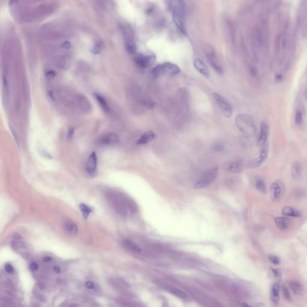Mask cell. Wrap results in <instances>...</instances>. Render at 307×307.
<instances>
[{
	"label": "cell",
	"mask_w": 307,
	"mask_h": 307,
	"mask_svg": "<svg viewBox=\"0 0 307 307\" xmlns=\"http://www.w3.org/2000/svg\"><path fill=\"white\" fill-rule=\"evenodd\" d=\"M282 294L285 299L288 302H291L292 299L288 290L286 286L282 285Z\"/></svg>",
	"instance_id": "obj_31"
},
{
	"label": "cell",
	"mask_w": 307,
	"mask_h": 307,
	"mask_svg": "<svg viewBox=\"0 0 307 307\" xmlns=\"http://www.w3.org/2000/svg\"><path fill=\"white\" fill-rule=\"evenodd\" d=\"M30 266L31 269L33 271H36L38 268V264L35 262L31 263L30 264Z\"/></svg>",
	"instance_id": "obj_40"
},
{
	"label": "cell",
	"mask_w": 307,
	"mask_h": 307,
	"mask_svg": "<svg viewBox=\"0 0 307 307\" xmlns=\"http://www.w3.org/2000/svg\"><path fill=\"white\" fill-rule=\"evenodd\" d=\"M102 46V43L100 42H97L95 44L94 46L91 49V52L96 54L99 53L101 51Z\"/></svg>",
	"instance_id": "obj_32"
},
{
	"label": "cell",
	"mask_w": 307,
	"mask_h": 307,
	"mask_svg": "<svg viewBox=\"0 0 307 307\" xmlns=\"http://www.w3.org/2000/svg\"><path fill=\"white\" fill-rule=\"evenodd\" d=\"M212 149L216 153H219L222 152L224 149V145L222 141H218L215 142L212 146Z\"/></svg>",
	"instance_id": "obj_30"
},
{
	"label": "cell",
	"mask_w": 307,
	"mask_h": 307,
	"mask_svg": "<svg viewBox=\"0 0 307 307\" xmlns=\"http://www.w3.org/2000/svg\"><path fill=\"white\" fill-rule=\"evenodd\" d=\"M74 133V129L73 128H70L67 133V137L68 139H70L73 137Z\"/></svg>",
	"instance_id": "obj_41"
},
{
	"label": "cell",
	"mask_w": 307,
	"mask_h": 307,
	"mask_svg": "<svg viewBox=\"0 0 307 307\" xmlns=\"http://www.w3.org/2000/svg\"><path fill=\"white\" fill-rule=\"evenodd\" d=\"M49 95L50 98L53 100H55V97L54 94L52 91L49 90L48 91Z\"/></svg>",
	"instance_id": "obj_44"
},
{
	"label": "cell",
	"mask_w": 307,
	"mask_h": 307,
	"mask_svg": "<svg viewBox=\"0 0 307 307\" xmlns=\"http://www.w3.org/2000/svg\"><path fill=\"white\" fill-rule=\"evenodd\" d=\"M174 22L180 31L184 35L187 34L185 25V5L183 1H172L171 3Z\"/></svg>",
	"instance_id": "obj_2"
},
{
	"label": "cell",
	"mask_w": 307,
	"mask_h": 307,
	"mask_svg": "<svg viewBox=\"0 0 307 307\" xmlns=\"http://www.w3.org/2000/svg\"><path fill=\"white\" fill-rule=\"evenodd\" d=\"M79 207L83 216L85 219L87 218L92 212V209L84 203L80 204Z\"/></svg>",
	"instance_id": "obj_29"
},
{
	"label": "cell",
	"mask_w": 307,
	"mask_h": 307,
	"mask_svg": "<svg viewBox=\"0 0 307 307\" xmlns=\"http://www.w3.org/2000/svg\"><path fill=\"white\" fill-rule=\"evenodd\" d=\"M37 298L42 303H45L47 301V299L46 297L43 295H41L39 294L38 295H36Z\"/></svg>",
	"instance_id": "obj_39"
},
{
	"label": "cell",
	"mask_w": 307,
	"mask_h": 307,
	"mask_svg": "<svg viewBox=\"0 0 307 307\" xmlns=\"http://www.w3.org/2000/svg\"><path fill=\"white\" fill-rule=\"evenodd\" d=\"M38 287L39 289L42 291L45 288V285L43 283H40L38 284Z\"/></svg>",
	"instance_id": "obj_47"
},
{
	"label": "cell",
	"mask_w": 307,
	"mask_h": 307,
	"mask_svg": "<svg viewBox=\"0 0 307 307\" xmlns=\"http://www.w3.org/2000/svg\"><path fill=\"white\" fill-rule=\"evenodd\" d=\"M275 221L278 228L283 231L288 229L291 223V219L287 217H277L275 218Z\"/></svg>",
	"instance_id": "obj_14"
},
{
	"label": "cell",
	"mask_w": 307,
	"mask_h": 307,
	"mask_svg": "<svg viewBox=\"0 0 307 307\" xmlns=\"http://www.w3.org/2000/svg\"><path fill=\"white\" fill-rule=\"evenodd\" d=\"M97 157L95 153L93 152L89 156L87 160L86 169L89 174H92L95 171L97 165Z\"/></svg>",
	"instance_id": "obj_11"
},
{
	"label": "cell",
	"mask_w": 307,
	"mask_h": 307,
	"mask_svg": "<svg viewBox=\"0 0 307 307\" xmlns=\"http://www.w3.org/2000/svg\"><path fill=\"white\" fill-rule=\"evenodd\" d=\"M268 133L269 127L267 124L266 122H262L261 125L260 133L257 141V146H262L266 143Z\"/></svg>",
	"instance_id": "obj_10"
},
{
	"label": "cell",
	"mask_w": 307,
	"mask_h": 307,
	"mask_svg": "<svg viewBox=\"0 0 307 307\" xmlns=\"http://www.w3.org/2000/svg\"><path fill=\"white\" fill-rule=\"evenodd\" d=\"M70 43L69 42L66 41L63 43L62 46L64 48H68L70 47Z\"/></svg>",
	"instance_id": "obj_46"
},
{
	"label": "cell",
	"mask_w": 307,
	"mask_h": 307,
	"mask_svg": "<svg viewBox=\"0 0 307 307\" xmlns=\"http://www.w3.org/2000/svg\"><path fill=\"white\" fill-rule=\"evenodd\" d=\"M213 95L223 115L228 118L231 117L233 111L230 104L219 94L214 92Z\"/></svg>",
	"instance_id": "obj_7"
},
{
	"label": "cell",
	"mask_w": 307,
	"mask_h": 307,
	"mask_svg": "<svg viewBox=\"0 0 307 307\" xmlns=\"http://www.w3.org/2000/svg\"><path fill=\"white\" fill-rule=\"evenodd\" d=\"M292 178L295 180L299 179L302 174V168L300 164L298 162H295L292 165L291 170Z\"/></svg>",
	"instance_id": "obj_21"
},
{
	"label": "cell",
	"mask_w": 307,
	"mask_h": 307,
	"mask_svg": "<svg viewBox=\"0 0 307 307\" xmlns=\"http://www.w3.org/2000/svg\"><path fill=\"white\" fill-rule=\"evenodd\" d=\"M94 95L103 109L105 112L109 113L110 111V109L105 98L97 93H95Z\"/></svg>",
	"instance_id": "obj_26"
},
{
	"label": "cell",
	"mask_w": 307,
	"mask_h": 307,
	"mask_svg": "<svg viewBox=\"0 0 307 307\" xmlns=\"http://www.w3.org/2000/svg\"><path fill=\"white\" fill-rule=\"evenodd\" d=\"M302 115L300 112H298L296 115L295 122L296 124L298 125L301 124L302 122Z\"/></svg>",
	"instance_id": "obj_35"
},
{
	"label": "cell",
	"mask_w": 307,
	"mask_h": 307,
	"mask_svg": "<svg viewBox=\"0 0 307 307\" xmlns=\"http://www.w3.org/2000/svg\"><path fill=\"white\" fill-rule=\"evenodd\" d=\"M218 171L216 165L212 166L207 169L194 186L196 189L203 188L208 186L216 178Z\"/></svg>",
	"instance_id": "obj_4"
},
{
	"label": "cell",
	"mask_w": 307,
	"mask_h": 307,
	"mask_svg": "<svg viewBox=\"0 0 307 307\" xmlns=\"http://www.w3.org/2000/svg\"><path fill=\"white\" fill-rule=\"evenodd\" d=\"M210 65L213 69L219 75H222L223 70L222 67L217 61L216 58L208 60Z\"/></svg>",
	"instance_id": "obj_27"
},
{
	"label": "cell",
	"mask_w": 307,
	"mask_h": 307,
	"mask_svg": "<svg viewBox=\"0 0 307 307\" xmlns=\"http://www.w3.org/2000/svg\"><path fill=\"white\" fill-rule=\"evenodd\" d=\"M85 286L88 289H92L94 286V284L92 282L88 281L86 283Z\"/></svg>",
	"instance_id": "obj_43"
},
{
	"label": "cell",
	"mask_w": 307,
	"mask_h": 307,
	"mask_svg": "<svg viewBox=\"0 0 307 307\" xmlns=\"http://www.w3.org/2000/svg\"><path fill=\"white\" fill-rule=\"evenodd\" d=\"M256 305V306L258 307H264L265 306V305L264 303L261 302L257 303Z\"/></svg>",
	"instance_id": "obj_52"
},
{
	"label": "cell",
	"mask_w": 307,
	"mask_h": 307,
	"mask_svg": "<svg viewBox=\"0 0 307 307\" xmlns=\"http://www.w3.org/2000/svg\"><path fill=\"white\" fill-rule=\"evenodd\" d=\"M63 227L65 231L68 235L74 236L77 234L78 231L77 226L71 220H65L64 223Z\"/></svg>",
	"instance_id": "obj_15"
},
{
	"label": "cell",
	"mask_w": 307,
	"mask_h": 307,
	"mask_svg": "<svg viewBox=\"0 0 307 307\" xmlns=\"http://www.w3.org/2000/svg\"><path fill=\"white\" fill-rule=\"evenodd\" d=\"M164 73V68L163 64H158L151 70V76L154 79L157 78L162 74Z\"/></svg>",
	"instance_id": "obj_23"
},
{
	"label": "cell",
	"mask_w": 307,
	"mask_h": 307,
	"mask_svg": "<svg viewBox=\"0 0 307 307\" xmlns=\"http://www.w3.org/2000/svg\"><path fill=\"white\" fill-rule=\"evenodd\" d=\"M279 283L278 282H276L272 288L271 294V300L275 305H278L279 303Z\"/></svg>",
	"instance_id": "obj_19"
},
{
	"label": "cell",
	"mask_w": 307,
	"mask_h": 307,
	"mask_svg": "<svg viewBox=\"0 0 307 307\" xmlns=\"http://www.w3.org/2000/svg\"><path fill=\"white\" fill-rule=\"evenodd\" d=\"M241 145L244 147L250 146V142L247 137L245 136L241 138Z\"/></svg>",
	"instance_id": "obj_36"
},
{
	"label": "cell",
	"mask_w": 307,
	"mask_h": 307,
	"mask_svg": "<svg viewBox=\"0 0 307 307\" xmlns=\"http://www.w3.org/2000/svg\"><path fill=\"white\" fill-rule=\"evenodd\" d=\"M262 146L259 156L250 161L247 164L248 167L251 168H257L267 159L269 152L268 145L266 143Z\"/></svg>",
	"instance_id": "obj_9"
},
{
	"label": "cell",
	"mask_w": 307,
	"mask_h": 307,
	"mask_svg": "<svg viewBox=\"0 0 307 307\" xmlns=\"http://www.w3.org/2000/svg\"><path fill=\"white\" fill-rule=\"evenodd\" d=\"M270 268L274 276L276 277L278 276L279 275V273L278 270H277L272 267H271Z\"/></svg>",
	"instance_id": "obj_45"
},
{
	"label": "cell",
	"mask_w": 307,
	"mask_h": 307,
	"mask_svg": "<svg viewBox=\"0 0 307 307\" xmlns=\"http://www.w3.org/2000/svg\"><path fill=\"white\" fill-rule=\"evenodd\" d=\"M156 58L155 55L152 54H145L138 52L135 55L133 60L138 67L145 68L150 67L154 63Z\"/></svg>",
	"instance_id": "obj_5"
},
{
	"label": "cell",
	"mask_w": 307,
	"mask_h": 307,
	"mask_svg": "<svg viewBox=\"0 0 307 307\" xmlns=\"http://www.w3.org/2000/svg\"><path fill=\"white\" fill-rule=\"evenodd\" d=\"M235 123L239 130L245 136H252L255 134L256 128L252 118L250 115L239 114L235 118Z\"/></svg>",
	"instance_id": "obj_3"
},
{
	"label": "cell",
	"mask_w": 307,
	"mask_h": 307,
	"mask_svg": "<svg viewBox=\"0 0 307 307\" xmlns=\"http://www.w3.org/2000/svg\"><path fill=\"white\" fill-rule=\"evenodd\" d=\"M107 199L114 210L122 217H126L129 213H135L138 211L136 203L123 193L110 192L107 194Z\"/></svg>",
	"instance_id": "obj_1"
},
{
	"label": "cell",
	"mask_w": 307,
	"mask_h": 307,
	"mask_svg": "<svg viewBox=\"0 0 307 307\" xmlns=\"http://www.w3.org/2000/svg\"><path fill=\"white\" fill-rule=\"evenodd\" d=\"M44 261L46 262H49L51 261L52 259L49 256H46L43 258Z\"/></svg>",
	"instance_id": "obj_49"
},
{
	"label": "cell",
	"mask_w": 307,
	"mask_h": 307,
	"mask_svg": "<svg viewBox=\"0 0 307 307\" xmlns=\"http://www.w3.org/2000/svg\"><path fill=\"white\" fill-rule=\"evenodd\" d=\"M43 154L44 156H46L48 158H52V156L47 152L46 151H43Z\"/></svg>",
	"instance_id": "obj_50"
},
{
	"label": "cell",
	"mask_w": 307,
	"mask_h": 307,
	"mask_svg": "<svg viewBox=\"0 0 307 307\" xmlns=\"http://www.w3.org/2000/svg\"><path fill=\"white\" fill-rule=\"evenodd\" d=\"M282 213L283 215L287 216L300 217L302 216V213L300 211L289 206L284 207Z\"/></svg>",
	"instance_id": "obj_18"
},
{
	"label": "cell",
	"mask_w": 307,
	"mask_h": 307,
	"mask_svg": "<svg viewBox=\"0 0 307 307\" xmlns=\"http://www.w3.org/2000/svg\"><path fill=\"white\" fill-rule=\"evenodd\" d=\"M268 259L271 262L276 265L279 264L280 261V258L275 255H270L268 256Z\"/></svg>",
	"instance_id": "obj_34"
},
{
	"label": "cell",
	"mask_w": 307,
	"mask_h": 307,
	"mask_svg": "<svg viewBox=\"0 0 307 307\" xmlns=\"http://www.w3.org/2000/svg\"><path fill=\"white\" fill-rule=\"evenodd\" d=\"M142 104L144 106L150 109H153L155 105L154 102L148 100L143 101Z\"/></svg>",
	"instance_id": "obj_33"
},
{
	"label": "cell",
	"mask_w": 307,
	"mask_h": 307,
	"mask_svg": "<svg viewBox=\"0 0 307 307\" xmlns=\"http://www.w3.org/2000/svg\"><path fill=\"white\" fill-rule=\"evenodd\" d=\"M53 270L57 273H59L61 271L60 267L58 266H55L53 267Z\"/></svg>",
	"instance_id": "obj_48"
},
{
	"label": "cell",
	"mask_w": 307,
	"mask_h": 307,
	"mask_svg": "<svg viewBox=\"0 0 307 307\" xmlns=\"http://www.w3.org/2000/svg\"><path fill=\"white\" fill-rule=\"evenodd\" d=\"M156 136V134L152 131L149 130L142 134L136 142L138 145L146 144L155 139Z\"/></svg>",
	"instance_id": "obj_13"
},
{
	"label": "cell",
	"mask_w": 307,
	"mask_h": 307,
	"mask_svg": "<svg viewBox=\"0 0 307 307\" xmlns=\"http://www.w3.org/2000/svg\"><path fill=\"white\" fill-rule=\"evenodd\" d=\"M288 285L290 289L297 296L302 295L304 288L302 284L300 282L295 280H290L288 282Z\"/></svg>",
	"instance_id": "obj_17"
},
{
	"label": "cell",
	"mask_w": 307,
	"mask_h": 307,
	"mask_svg": "<svg viewBox=\"0 0 307 307\" xmlns=\"http://www.w3.org/2000/svg\"><path fill=\"white\" fill-rule=\"evenodd\" d=\"M244 165L243 160L240 158H237L226 162L224 165V168L227 172L238 173L243 170Z\"/></svg>",
	"instance_id": "obj_8"
},
{
	"label": "cell",
	"mask_w": 307,
	"mask_h": 307,
	"mask_svg": "<svg viewBox=\"0 0 307 307\" xmlns=\"http://www.w3.org/2000/svg\"><path fill=\"white\" fill-rule=\"evenodd\" d=\"M283 76L282 74H277L275 77V80L277 83L281 82L283 80Z\"/></svg>",
	"instance_id": "obj_42"
},
{
	"label": "cell",
	"mask_w": 307,
	"mask_h": 307,
	"mask_svg": "<svg viewBox=\"0 0 307 307\" xmlns=\"http://www.w3.org/2000/svg\"><path fill=\"white\" fill-rule=\"evenodd\" d=\"M164 68V73L170 76H174L178 74L181 71L180 68L174 64L166 62L163 64Z\"/></svg>",
	"instance_id": "obj_16"
},
{
	"label": "cell",
	"mask_w": 307,
	"mask_h": 307,
	"mask_svg": "<svg viewBox=\"0 0 307 307\" xmlns=\"http://www.w3.org/2000/svg\"><path fill=\"white\" fill-rule=\"evenodd\" d=\"M4 267L5 271L8 273L11 274L13 273L14 268L13 266L10 264L7 263L5 264Z\"/></svg>",
	"instance_id": "obj_37"
},
{
	"label": "cell",
	"mask_w": 307,
	"mask_h": 307,
	"mask_svg": "<svg viewBox=\"0 0 307 307\" xmlns=\"http://www.w3.org/2000/svg\"><path fill=\"white\" fill-rule=\"evenodd\" d=\"M285 190V185L282 181L279 180L273 182L270 188V196L273 201L279 200L283 195Z\"/></svg>",
	"instance_id": "obj_6"
},
{
	"label": "cell",
	"mask_w": 307,
	"mask_h": 307,
	"mask_svg": "<svg viewBox=\"0 0 307 307\" xmlns=\"http://www.w3.org/2000/svg\"><path fill=\"white\" fill-rule=\"evenodd\" d=\"M165 289L169 293L180 298L184 300H187L189 298L188 296L186 294L178 288L167 287L165 288Z\"/></svg>",
	"instance_id": "obj_20"
},
{
	"label": "cell",
	"mask_w": 307,
	"mask_h": 307,
	"mask_svg": "<svg viewBox=\"0 0 307 307\" xmlns=\"http://www.w3.org/2000/svg\"><path fill=\"white\" fill-rule=\"evenodd\" d=\"M123 244L125 246L134 251L137 252H141V249L137 244L130 240H125L123 241Z\"/></svg>",
	"instance_id": "obj_28"
},
{
	"label": "cell",
	"mask_w": 307,
	"mask_h": 307,
	"mask_svg": "<svg viewBox=\"0 0 307 307\" xmlns=\"http://www.w3.org/2000/svg\"><path fill=\"white\" fill-rule=\"evenodd\" d=\"M125 48L127 52L130 54H134L136 52V45L134 41L130 39L126 40Z\"/></svg>",
	"instance_id": "obj_25"
},
{
	"label": "cell",
	"mask_w": 307,
	"mask_h": 307,
	"mask_svg": "<svg viewBox=\"0 0 307 307\" xmlns=\"http://www.w3.org/2000/svg\"><path fill=\"white\" fill-rule=\"evenodd\" d=\"M119 141L118 136L115 133H110L103 137L101 142L104 144H112L118 142Z\"/></svg>",
	"instance_id": "obj_24"
},
{
	"label": "cell",
	"mask_w": 307,
	"mask_h": 307,
	"mask_svg": "<svg viewBox=\"0 0 307 307\" xmlns=\"http://www.w3.org/2000/svg\"><path fill=\"white\" fill-rule=\"evenodd\" d=\"M255 184L256 189L260 192L263 193H265L267 192L266 183L264 180L261 177H256Z\"/></svg>",
	"instance_id": "obj_22"
},
{
	"label": "cell",
	"mask_w": 307,
	"mask_h": 307,
	"mask_svg": "<svg viewBox=\"0 0 307 307\" xmlns=\"http://www.w3.org/2000/svg\"><path fill=\"white\" fill-rule=\"evenodd\" d=\"M46 77L49 79H51L54 78L56 75L55 72L53 70L48 71L46 74Z\"/></svg>",
	"instance_id": "obj_38"
},
{
	"label": "cell",
	"mask_w": 307,
	"mask_h": 307,
	"mask_svg": "<svg viewBox=\"0 0 307 307\" xmlns=\"http://www.w3.org/2000/svg\"><path fill=\"white\" fill-rule=\"evenodd\" d=\"M3 86L4 87V88H5V89L7 88V83L6 79L5 77H4L3 79Z\"/></svg>",
	"instance_id": "obj_51"
},
{
	"label": "cell",
	"mask_w": 307,
	"mask_h": 307,
	"mask_svg": "<svg viewBox=\"0 0 307 307\" xmlns=\"http://www.w3.org/2000/svg\"><path fill=\"white\" fill-rule=\"evenodd\" d=\"M194 66L196 69L204 77L209 78L210 74L209 70L203 61L200 59L195 58L193 62Z\"/></svg>",
	"instance_id": "obj_12"
}]
</instances>
